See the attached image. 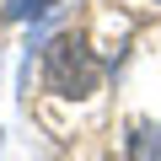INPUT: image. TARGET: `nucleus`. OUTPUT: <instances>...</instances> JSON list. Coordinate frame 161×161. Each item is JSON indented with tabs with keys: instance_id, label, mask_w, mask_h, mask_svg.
<instances>
[{
	"instance_id": "f257e3e1",
	"label": "nucleus",
	"mask_w": 161,
	"mask_h": 161,
	"mask_svg": "<svg viewBox=\"0 0 161 161\" xmlns=\"http://www.w3.org/2000/svg\"><path fill=\"white\" fill-rule=\"evenodd\" d=\"M43 80H48V92H59V97H92L97 80H102V64L86 48V38L59 32L43 48Z\"/></svg>"
},
{
	"instance_id": "f03ea898",
	"label": "nucleus",
	"mask_w": 161,
	"mask_h": 161,
	"mask_svg": "<svg viewBox=\"0 0 161 161\" xmlns=\"http://www.w3.org/2000/svg\"><path fill=\"white\" fill-rule=\"evenodd\" d=\"M129 161H161V124H134V134H129Z\"/></svg>"
},
{
	"instance_id": "7ed1b4c3",
	"label": "nucleus",
	"mask_w": 161,
	"mask_h": 161,
	"mask_svg": "<svg viewBox=\"0 0 161 161\" xmlns=\"http://www.w3.org/2000/svg\"><path fill=\"white\" fill-rule=\"evenodd\" d=\"M54 6H59V0H11L6 16H11V22H27V16H43V11H54Z\"/></svg>"
}]
</instances>
